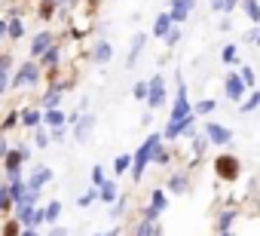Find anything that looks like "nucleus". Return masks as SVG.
<instances>
[{
	"instance_id": "nucleus-42",
	"label": "nucleus",
	"mask_w": 260,
	"mask_h": 236,
	"mask_svg": "<svg viewBox=\"0 0 260 236\" xmlns=\"http://www.w3.org/2000/svg\"><path fill=\"white\" fill-rule=\"evenodd\" d=\"M22 233V227H19V221L16 218H10L7 224H4V236H19Z\"/></svg>"
},
{
	"instance_id": "nucleus-37",
	"label": "nucleus",
	"mask_w": 260,
	"mask_h": 236,
	"mask_svg": "<svg viewBox=\"0 0 260 236\" xmlns=\"http://www.w3.org/2000/svg\"><path fill=\"white\" fill-rule=\"evenodd\" d=\"M89 181H92L89 187H95V190H98V187L107 181V175H104V166H92V172H89Z\"/></svg>"
},
{
	"instance_id": "nucleus-29",
	"label": "nucleus",
	"mask_w": 260,
	"mask_h": 236,
	"mask_svg": "<svg viewBox=\"0 0 260 236\" xmlns=\"http://www.w3.org/2000/svg\"><path fill=\"white\" fill-rule=\"evenodd\" d=\"M61 209H64V205H61L58 199H52L49 205H43V224H55V221L61 218Z\"/></svg>"
},
{
	"instance_id": "nucleus-33",
	"label": "nucleus",
	"mask_w": 260,
	"mask_h": 236,
	"mask_svg": "<svg viewBox=\"0 0 260 236\" xmlns=\"http://www.w3.org/2000/svg\"><path fill=\"white\" fill-rule=\"evenodd\" d=\"M150 163H156V166H169V163H172V151H169V148H162V144H156V148H153Z\"/></svg>"
},
{
	"instance_id": "nucleus-30",
	"label": "nucleus",
	"mask_w": 260,
	"mask_h": 236,
	"mask_svg": "<svg viewBox=\"0 0 260 236\" xmlns=\"http://www.w3.org/2000/svg\"><path fill=\"white\" fill-rule=\"evenodd\" d=\"M220 62H223L226 68L239 65V46H236V43H226V46L220 49Z\"/></svg>"
},
{
	"instance_id": "nucleus-17",
	"label": "nucleus",
	"mask_w": 260,
	"mask_h": 236,
	"mask_svg": "<svg viewBox=\"0 0 260 236\" xmlns=\"http://www.w3.org/2000/svg\"><path fill=\"white\" fill-rule=\"evenodd\" d=\"M144 46H147V34H138V37L132 40V46H128V55H125V68H135V65H138V55L144 52Z\"/></svg>"
},
{
	"instance_id": "nucleus-7",
	"label": "nucleus",
	"mask_w": 260,
	"mask_h": 236,
	"mask_svg": "<svg viewBox=\"0 0 260 236\" xmlns=\"http://www.w3.org/2000/svg\"><path fill=\"white\" fill-rule=\"evenodd\" d=\"M233 129H226V126H220V123H208L205 126V141L208 144H217V148H230L233 144Z\"/></svg>"
},
{
	"instance_id": "nucleus-27",
	"label": "nucleus",
	"mask_w": 260,
	"mask_h": 236,
	"mask_svg": "<svg viewBox=\"0 0 260 236\" xmlns=\"http://www.w3.org/2000/svg\"><path fill=\"white\" fill-rule=\"evenodd\" d=\"M116 196H119V187H116V181H104V184L98 187V199H101L104 205H110Z\"/></svg>"
},
{
	"instance_id": "nucleus-55",
	"label": "nucleus",
	"mask_w": 260,
	"mask_h": 236,
	"mask_svg": "<svg viewBox=\"0 0 260 236\" xmlns=\"http://www.w3.org/2000/svg\"><path fill=\"white\" fill-rule=\"evenodd\" d=\"M0 37H7V19H0Z\"/></svg>"
},
{
	"instance_id": "nucleus-49",
	"label": "nucleus",
	"mask_w": 260,
	"mask_h": 236,
	"mask_svg": "<svg viewBox=\"0 0 260 236\" xmlns=\"http://www.w3.org/2000/svg\"><path fill=\"white\" fill-rule=\"evenodd\" d=\"M7 89H10V74L0 77V95H7Z\"/></svg>"
},
{
	"instance_id": "nucleus-48",
	"label": "nucleus",
	"mask_w": 260,
	"mask_h": 236,
	"mask_svg": "<svg viewBox=\"0 0 260 236\" xmlns=\"http://www.w3.org/2000/svg\"><path fill=\"white\" fill-rule=\"evenodd\" d=\"M7 151H10V141H7V135H0V160L7 157Z\"/></svg>"
},
{
	"instance_id": "nucleus-11",
	"label": "nucleus",
	"mask_w": 260,
	"mask_h": 236,
	"mask_svg": "<svg viewBox=\"0 0 260 236\" xmlns=\"http://www.w3.org/2000/svg\"><path fill=\"white\" fill-rule=\"evenodd\" d=\"M40 71H46V74H58V68H61V46L58 43H52L43 55H40Z\"/></svg>"
},
{
	"instance_id": "nucleus-36",
	"label": "nucleus",
	"mask_w": 260,
	"mask_h": 236,
	"mask_svg": "<svg viewBox=\"0 0 260 236\" xmlns=\"http://www.w3.org/2000/svg\"><path fill=\"white\" fill-rule=\"evenodd\" d=\"M19 126V110H10L7 116H4V123H0V135H7L10 129H16Z\"/></svg>"
},
{
	"instance_id": "nucleus-25",
	"label": "nucleus",
	"mask_w": 260,
	"mask_h": 236,
	"mask_svg": "<svg viewBox=\"0 0 260 236\" xmlns=\"http://www.w3.org/2000/svg\"><path fill=\"white\" fill-rule=\"evenodd\" d=\"M169 31H172V19H169V13H159V16H156V22H153L150 37H159V40H162Z\"/></svg>"
},
{
	"instance_id": "nucleus-31",
	"label": "nucleus",
	"mask_w": 260,
	"mask_h": 236,
	"mask_svg": "<svg viewBox=\"0 0 260 236\" xmlns=\"http://www.w3.org/2000/svg\"><path fill=\"white\" fill-rule=\"evenodd\" d=\"M214 110H217V101H214V98H202V101L193 104V116H208V113H214Z\"/></svg>"
},
{
	"instance_id": "nucleus-22",
	"label": "nucleus",
	"mask_w": 260,
	"mask_h": 236,
	"mask_svg": "<svg viewBox=\"0 0 260 236\" xmlns=\"http://www.w3.org/2000/svg\"><path fill=\"white\" fill-rule=\"evenodd\" d=\"M162 224L159 221H138L135 224V236H162Z\"/></svg>"
},
{
	"instance_id": "nucleus-58",
	"label": "nucleus",
	"mask_w": 260,
	"mask_h": 236,
	"mask_svg": "<svg viewBox=\"0 0 260 236\" xmlns=\"http://www.w3.org/2000/svg\"><path fill=\"white\" fill-rule=\"evenodd\" d=\"M40 4H46V0H40Z\"/></svg>"
},
{
	"instance_id": "nucleus-28",
	"label": "nucleus",
	"mask_w": 260,
	"mask_h": 236,
	"mask_svg": "<svg viewBox=\"0 0 260 236\" xmlns=\"http://www.w3.org/2000/svg\"><path fill=\"white\" fill-rule=\"evenodd\" d=\"M107 212H110V221H119V218L128 212V196H116V199L110 202V209H107Z\"/></svg>"
},
{
	"instance_id": "nucleus-4",
	"label": "nucleus",
	"mask_w": 260,
	"mask_h": 236,
	"mask_svg": "<svg viewBox=\"0 0 260 236\" xmlns=\"http://www.w3.org/2000/svg\"><path fill=\"white\" fill-rule=\"evenodd\" d=\"M159 135H162V141H178V138H187V141H190V138L196 135V116L190 113V116H184V120L169 123Z\"/></svg>"
},
{
	"instance_id": "nucleus-18",
	"label": "nucleus",
	"mask_w": 260,
	"mask_h": 236,
	"mask_svg": "<svg viewBox=\"0 0 260 236\" xmlns=\"http://www.w3.org/2000/svg\"><path fill=\"white\" fill-rule=\"evenodd\" d=\"M22 163H25V160H22V154H19L16 148H10V151H7V157H4L7 178H10V175H22Z\"/></svg>"
},
{
	"instance_id": "nucleus-16",
	"label": "nucleus",
	"mask_w": 260,
	"mask_h": 236,
	"mask_svg": "<svg viewBox=\"0 0 260 236\" xmlns=\"http://www.w3.org/2000/svg\"><path fill=\"white\" fill-rule=\"evenodd\" d=\"M52 43H55V34H52V31H40V34L31 40V58L37 62V58H40V55H43Z\"/></svg>"
},
{
	"instance_id": "nucleus-44",
	"label": "nucleus",
	"mask_w": 260,
	"mask_h": 236,
	"mask_svg": "<svg viewBox=\"0 0 260 236\" xmlns=\"http://www.w3.org/2000/svg\"><path fill=\"white\" fill-rule=\"evenodd\" d=\"M37 16H40V19H43V22H49V19H52V16H55V7H52V4H49V0H46V4H40V13H37Z\"/></svg>"
},
{
	"instance_id": "nucleus-8",
	"label": "nucleus",
	"mask_w": 260,
	"mask_h": 236,
	"mask_svg": "<svg viewBox=\"0 0 260 236\" xmlns=\"http://www.w3.org/2000/svg\"><path fill=\"white\" fill-rule=\"evenodd\" d=\"M147 104L153 110L166 104V80H162V74H156L153 80H147Z\"/></svg>"
},
{
	"instance_id": "nucleus-51",
	"label": "nucleus",
	"mask_w": 260,
	"mask_h": 236,
	"mask_svg": "<svg viewBox=\"0 0 260 236\" xmlns=\"http://www.w3.org/2000/svg\"><path fill=\"white\" fill-rule=\"evenodd\" d=\"M19 236H43V233H40V230H34V227H22V233H19Z\"/></svg>"
},
{
	"instance_id": "nucleus-9",
	"label": "nucleus",
	"mask_w": 260,
	"mask_h": 236,
	"mask_svg": "<svg viewBox=\"0 0 260 236\" xmlns=\"http://www.w3.org/2000/svg\"><path fill=\"white\" fill-rule=\"evenodd\" d=\"M223 95H226L233 104H239V101L248 95V89L242 86V80H239V74H236V71H230V74H226V80H223Z\"/></svg>"
},
{
	"instance_id": "nucleus-21",
	"label": "nucleus",
	"mask_w": 260,
	"mask_h": 236,
	"mask_svg": "<svg viewBox=\"0 0 260 236\" xmlns=\"http://www.w3.org/2000/svg\"><path fill=\"white\" fill-rule=\"evenodd\" d=\"M147 205H150L156 215H162V212L169 209V193H166L162 187H153V190H150V202H147Z\"/></svg>"
},
{
	"instance_id": "nucleus-35",
	"label": "nucleus",
	"mask_w": 260,
	"mask_h": 236,
	"mask_svg": "<svg viewBox=\"0 0 260 236\" xmlns=\"http://www.w3.org/2000/svg\"><path fill=\"white\" fill-rule=\"evenodd\" d=\"M245 4V16L251 19V25H260V7H257V0H242Z\"/></svg>"
},
{
	"instance_id": "nucleus-45",
	"label": "nucleus",
	"mask_w": 260,
	"mask_h": 236,
	"mask_svg": "<svg viewBox=\"0 0 260 236\" xmlns=\"http://www.w3.org/2000/svg\"><path fill=\"white\" fill-rule=\"evenodd\" d=\"M132 95H135L138 101H147V83H135V86H132Z\"/></svg>"
},
{
	"instance_id": "nucleus-43",
	"label": "nucleus",
	"mask_w": 260,
	"mask_h": 236,
	"mask_svg": "<svg viewBox=\"0 0 260 236\" xmlns=\"http://www.w3.org/2000/svg\"><path fill=\"white\" fill-rule=\"evenodd\" d=\"M10 71H13V55L0 52V77H4V74H10Z\"/></svg>"
},
{
	"instance_id": "nucleus-32",
	"label": "nucleus",
	"mask_w": 260,
	"mask_h": 236,
	"mask_svg": "<svg viewBox=\"0 0 260 236\" xmlns=\"http://www.w3.org/2000/svg\"><path fill=\"white\" fill-rule=\"evenodd\" d=\"M236 74H239V80H242V86H245L248 92H251V89H257V77H254V71H251L248 65H242Z\"/></svg>"
},
{
	"instance_id": "nucleus-14",
	"label": "nucleus",
	"mask_w": 260,
	"mask_h": 236,
	"mask_svg": "<svg viewBox=\"0 0 260 236\" xmlns=\"http://www.w3.org/2000/svg\"><path fill=\"white\" fill-rule=\"evenodd\" d=\"M40 126H43V129H58V126H68V123H64V110H61V107L40 110Z\"/></svg>"
},
{
	"instance_id": "nucleus-19",
	"label": "nucleus",
	"mask_w": 260,
	"mask_h": 236,
	"mask_svg": "<svg viewBox=\"0 0 260 236\" xmlns=\"http://www.w3.org/2000/svg\"><path fill=\"white\" fill-rule=\"evenodd\" d=\"M187 187H190V175H187V172H175V175L166 181L162 190H166V193H184Z\"/></svg>"
},
{
	"instance_id": "nucleus-39",
	"label": "nucleus",
	"mask_w": 260,
	"mask_h": 236,
	"mask_svg": "<svg viewBox=\"0 0 260 236\" xmlns=\"http://www.w3.org/2000/svg\"><path fill=\"white\" fill-rule=\"evenodd\" d=\"M95 199H98V190H95V187H89L86 193H80V196H77V205H80V209H89Z\"/></svg>"
},
{
	"instance_id": "nucleus-53",
	"label": "nucleus",
	"mask_w": 260,
	"mask_h": 236,
	"mask_svg": "<svg viewBox=\"0 0 260 236\" xmlns=\"http://www.w3.org/2000/svg\"><path fill=\"white\" fill-rule=\"evenodd\" d=\"M122 233V227L119 224H113V230H107V233H101V236H119Z\"/></svg>"
},
{
	"instance_id": "nucleus-10",
	"label": "nucleus",
	"mask_w": 260,
	"mask_h": 236,
	"mask_svg": "<svg viewBox=\"0 0 260 236\" xmlns=\"http://www.w3.org/2000/svg\"><path fill=\"white\" fill-rule=\"evenodd\" d=\"M196 10V0H172L169 4V19H172V25H181V22H187V16Z\"/></svg>"
},
{
	"instance_id": "nucleus-38",
	"label": "nucleus",
	"mask_w": 260,
	"mask_h": 236,
	"mask_svg": "<svg viewBox=\"0 0 260 236\" xmlns=\"http://www.w3.org/2000/svg\"><path fill=\"white\" fill-rule=\"evenodd\" d=\"M34 144H37V148H40V151H43V148H49V144H52V141H49V132H46V129H43V126H34Z\"/></svg>"
},
{
	"instance_id": "nucleus-20",
	"label": "nucleus",
	"mask_w": 260,
	"mask_h": 236,
	"mask_svg": "<svg viewBox=\"0 0 260 236\" xmlns=\"http://www.w3.org/2000/svg\"><path fill=\"white\" fill-rule=\"evenodd\" d=\"M110 58H113V46H110L107 40H98V43L92 46V62H95V65H107Z\"/></svg>"
},
{
	"instance_id": "nucleus-3",
	"label": "nucleus",
	"mask_w": 260,
	"mask_h": 236,
	"mask_svg": "<svg viewBox=\"0 0 260 236\" xmlns=\"http://www.w3.org/2000/svg\"><path fill=\"white\" fill-rule=\"evenodd\" d=\"M214 175H217L220 181H226V184H236L239 175H242L239 157H236V154H220V157H214Z\"/></svg>"
},
{
	"instance_id": "nucleus-40",
	"label": "nucleus",
	"mask_w": 260,
	"mask_h": 236,
	"mask_svg": "<svg viewBox=\"0 0 260 236\" xmlns=\"http://www.w3.org/2000/svg\"><path fill=\"white\" fill-rule=\"evenodd\" d=\"M181 37H184V31H181L178 25H172V31H169L162 40H166V46H178V43H181Z\"/></svg>"
},
{
	"instance_id": "nucleus-54",
	"label": "nucleus",
	"mask_w": 260,
	"mask_h": 236,
	"mask_svg": "<svg viewBox=\"0 0 260 236\" xmlns=\"http://www.w3.org/2000/svg\"><path fill=\"white\" fill-rule=\"evenodd\" d=\"M220 7H223V0H211V10L214 13H220Z\"/></svg>"
},
{
	"instance_id": "nucleus-52",
	"label": "nucleus",
	"mask_w": 260,
	"mask_h": 236,
	"mask_svg": "<svg viewBox=\"0 0 260 236\" xmlns=\"http://www.w3.org/2000/svg\"><path fill=\"white\" fill-rule=\"evenodd\" d=\"M46 236H68V230H64V227H52Z\"/></svg>"
},
{
	"instance_id": "nucleus-41",
	"label": "nucleus",
	"mask_w": 260,
	"mask_h": 236,
	"mask_svg": "<svg viewBox=\"0 0 260 236\" xmlns=\"http://www.w3.org/2000/svg\"><path fill=\"white\" fill-rule=\"evenodd\" d=\"M46 132H49V141H58V144L68 138V126H58V129H46Z\"/></svg>"
},
{
	"instance_id": "nucleus-34",
	"label": "nucleus",
	"mask_w": 260,
	"mask_h": 236,
	"mask_svg": "<svg viewBox=\"0 0 260 236\" xmlns=\"http://www.w3.org/2000/svg\"><path fill=\"white\" fill-rule=\"evenodd\" d=\"M128 166H132V154H119V157L113 160V175H125Z\"/></svg>"
},
{
	"instance_id": "nucleus-13",
	"label": "nucleus",
	"mask_w": 260,
	"mask_h": 236,
	"mask_svg": "<svg viewBox=\"0 0 260 236\" xmlns=\"http://www.w3.org/2000/svg\"><path fill=\"white\" fill-rule=\"evenodd\" d=\"M95 120H98V116L95 113H83L80 116V120L74 123V141H89V135H92V129H95Z\"/></svg>"
},
{
	"instance_id": "nucleus-50",
	"label": "nucleus",
	"mask_w": 260,
	"mask_h": 236,
	"mask_svg": "<svg viewBox=\"0 0 260 236\" xmlns=\"http://www.w3.org/2000/svg\"><path fill=\"white\" fill-rule=\"evenodd\" d=\"M16 151H19V154H22V160H31V148H28V144H19V148H16Z\"/></svg>"
},
{
	"instance_id": "nucleus-24",
	"label": "nucleus",
	"mask_w": 260,
	"mask_h": 236,
	"mask_svg": "<svg viewBox=\"0 0 260 236\" xmlns=\"http://www.w3.org/2000/svg\"><path fill=\"white\" fill-rule=\"evenodd\" d=\"M19 123L28 126V129L40 126V107H25V110H19Z\"/></svg>"
},
{
	"instance_id": "nucleus-1",
	"label": "nucleus",
	"mask_w": 260,
	"mask_h": 236,
	"mask_svg": "<svg viewBox=\"0 0 260 236\" xmlns=\"http://www.w3.org/2000/svg\"><path fill=\"white\" fill-rule=\"evenodd\" d=\"M156 144H162V135L156 132V135H147L144 138V144L132 154V166H128V175H132V181L138 184L141 178H144V169H147V163H150V157H153V148Z\"/></svg>"
},
{
	"instance_id": "nucleus-56",
	"label": "nucleus",
	"mask_w": 260,
	"mask_h": 236,
	"mask_svg": "<svg viewBox=\"0 0 260 236\" xmlns=\"http://www.w3.org/2000/svg\"><path fill=\"white\" fill-rule=\"evenodd\" d=\"M217 236H236V233H233V230H226V233H217Z\"/></svg>"
},
{
	"instance_id": "nucleus-12",
	"label": "nucleus",
	"mask_w": 260,
	"mask_h": 236,
	"mask_svg": "<svg viewBox=\"0 0 260 236\" xmlns=\"http://www.w3.org/2000/svg\"><path fill=\"white\" fill-rule=\"evenodd\" d=\"M49 181H52V169H49V166H37V169L31 172V178L25 181V187H28L31 193H40Z\"/></svg>"
},
{
	"instance_id": "nucleus-5",
	"label": "nucleus",
	"mask_w": 260,
	"mask_h": 236,
	"mask_svg": "<svg viewBox=\"0 0 260 236\" xmlns=\"http://www.w3.org/2000/svg\"><path fill=\"white\" fill-rule=\"evenodd\" d=\"M190 113H193V104H190V98H187V83H184V77L178 74V92H175V104H172V113H169V123L184 120V116H190Z\"/></svg>"
},
{
	"instance_id": "nucleus-57",
	"label": "nucleus",
	"mask_w": 260,
	"mask_h": 236,
	"mask_svg": "<svg viewBox=\"0 0 260 236\" xmlns=\"http://www.w3.org/2000/svg\"><path fill=\"white\" fill-rule=\"evenodd\" d=\"M89 236H101V233H89Z\"/></svg>"
},
{
	"instance_id": "nucleus-23",
	"label": "nucleus",
	"mask_w": 260,
	"mask_h": 236,
	"mask_svg": "<svg viewBox=\"0 0 260 236\" xmlns=\"http://www.w3.org/2000/svg\"><path fill=\"white\" fill-rule=\"evenodd\" d=\"M236 218H239V209H223V212L217 215V233H226V230H233Z\"/></svg>"
},
{
	"instance_id": "nucleus-46",
	"label": "nucleus",
	"mask_w": 260,
	"mask_h": 236,
	"mask_svg": "<svg viewBox=\"0 0 260 236\" xmlns=\"http://www.w3.org/2000/svg\"><path fill=\"white\" fill-rule=\"evenodd\" d=\"M239 4H242V0H223V7H220V13H223V16L230 19V16H233V10H236Z\"/></svg>"
},
{
	"instance_id": "nucleus-26",
	"label": "nucleus",
	"mask_w": 260,
	"mask_h": 236,
	"mask_svg": "<svg viewBox=\"0 0 260 236\" xmlns=\"http://www.w3.org/2000/svg\"><path fill=\"white\" fill-rule=\"evenodd\" d=\"M257 104H260V92H257V89H251V92L239 101V113H245V116H248V113H254V110H257Z\"/></svg>"
},
{
	"instance_id": "nucleus-47",
	"label": "nucleus",
	"mask_w": 260,
	"mask_h": 236,
	"mask_svg": "<svg viewBox=\"0 0 260 236\" xmlns=\"http://www.w3.org/2000/svg\"><path fill=\"white\" fill-rule=\"evenodd\" d=\"M257 37H260V28H257V25H251V28L245 31V43H257Z\"/></svg>"
},
{
	"instance_id": "nucleus-2",
	"label": "nucleus",
	"mask_w": 260,
	"mask_h": 236,
	"mask_svg": "<svg viewBox=\"0 0 260 236\" xmlns=\"http://www.w3.org/2000/svg\"><path fill=\"white\" fill-rule=\"evenodd\" d=\"M40 65L31 58V62H22L16 68V74L10 77V89H28V86H40Z\"/></svg>"
},
{
	"instance_id": "nucleus-6",
	"label": "nucleus",
	"mask_w": 260,
	"mask_h": 236,
	"mask_svg": "<svg viewBox=\"0 0 260 236\" xmlns=\"http://www.w3.org/2000/svg\"><path fill=\"white\" fill-rule=\"evenodd\" d=\"M71 89V83H61V80H52L49 89L40 95V110H49V107H61V98L64 92Z\"/></svg>"
},
{
	"instance_id": "nucleus-15",
	"label": "nucleus",
	"mask_w": 260,
	"mask_h": 236,
	"mask_svg": "<svg viewBox=\"0 0 260 236\" xmlns=\"http://www.w3.org/2000/svg\"><path fill=\"white\" fill-rule=\"evenodd\" d=\"M25 37V22L19 16V10H10V19H7V40H22Z\"/></svg>"
}]
</instances>
